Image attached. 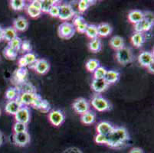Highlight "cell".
I'll list each match as a JSON object with an SVG mask.
<instances>
[{
	"mask_svg": "<svg viewBox=\"0 0 154 153\" xmlns=\"http://www.w3.org/2000/svg\"><path fill=\"white\" fill-rule=\"evenodd\" d=\"M99 67H100V62L98 60L96 59H90L86 63V68L89 72H94L95 70Z\"/></svg>",
	"mask_w": 154,
	"mask_h": 153,
	"instance_id": "f546056e",
	"label": "cell"
},
{
	"mask_svg": "<svg viewBox=\"0 0 154 153\" xmlns=\"http://www.w3.org/2000/svg\"><path fill=\"white\" fill-rule=\"evenodd\" d=\"M38 96L39 95L34 92H23L22 94L19 95L18 100L22 106H29V105L33 106Z\"/></svg>",
	"mask_w": 154,
	"mask_h": 153,
	"instance_id": "5b68a950",
	"label": "cell"
},
{
	"mask_svg": "<svg viewBox=\"0 0 154 153\" xmlns=\"http://www.w3.org/2000/svg\"><path fill=\"white\" fill-rule=\"evenodd\" d=\"M19 90L16 88H9L5 93V97L10 100H15L19 98Z\"/></svg>",
	"mask_w": 154,
	"mask_h": 153,
	"instance_id": "4dcf8cb0",
	"label": "cell"
},
{
	"mask_svg": "<svg viewBox=\"0 0 154 153\" xmlns=\"http://www.w3.org/2000/svg\"><path fill=\"white\" fill-rule=\"evenodd\" d=\"M153 23L148 22V21L143 19L141 22H138V23L135 24L134 25V29H135L136 32H140V33H143L144 32H148L152 29Z\"/></svg>",
	"mask_w": 154,
	"mask_h": 153,
	"instance_id": "d6986e66",
	"label": "cell"
},
{
	"mask_svg": "<svg viewBox=\"0 0 154 153\" xmlns=\"http://www.w3.org/2000/svg\"><path fill=\"white\" fill-rule=\"evenodd\" d=\"M109 84L105 81L104 79H94L91 83V88L97 93L106 90Z\"/></svg>",
	"mask_w": 154,
	"mask_h": 153,
	"instance_id": "4fadbf2b",
	"label": "cell"
},
{
	"mask_svg": "<svg viewBox=\"0 0 154 153\" xmlns=\"http://www.w3.org/2000/svg\"><path fill=\"white\" fill-rule=\"evenodd\" d=\"M73 108H74L76 113H78V114L82 115L89 111L90 105L85 99L79 98V99H77L75 101V103H73Z\"/></svg>",
	"mask_w": 154,
	"mask_h": 153,
	"instance_id": "52a82bcc",
	"label": "cell"
},
{
	"mask_svg": "<svg viewBox=\"0 0 154 153\" xmlns=\"http://www.w3.org/2000/svg\"><path fill=\"white\" fill-rule=\"evenodd\" d=\"M88 26V24H87L86 22H84V23L78 25V26L76 27V29L78 32H80V33H85Z\"/></svg>",
	"mask_w": 154,
	"mask_h": 153,
	"instance_id": "f6af8a7d",
	"label": "cell"
},
{
	"mask_svg": "<svg viewBox=\"0 0 154 153\" xmlns=\"http://www.w3.org/2000/svg\"><path fill=\"white\" fill-rule=\"evenodd\" d=\"M13 141L15 145H19V146H26L30 142V136L28 132L14 133Z\"/></svg>",
	"mask_w": 154,
	"mask_h": 153,
	"instance_id": "30bf717a",
	"label": "cell"
},
{
	"mask_svg": "<svg viewBox=\"0 0 154 153\" xmlns=\"http://www.w3.org/2000/svg\"><path fill=\"white\" fill-rule=\"evenodd\" d=\"M97 27L98 36L107 37L109 35H110L112 32V27L107 23H101Z\"/></svg>",
	"mask_w": 154,
	"mask_h": 153,
	"instance_id": "44dd1931",
	"label": "cell"
},
{
	"mask_svg": "<svg viewBox=\"0 0 154 153\" xmlns=\"http://www.w3.org/2000/svg\"><path fill=\"white\" fill-rule=\"evenodd\" d=\"M128 133L124 127L114 128L113 131L106 136V144L110 147L117 148L121 146L128 139Z\"/></svg>",
	"mask_w": 154,
	"mask_h": 153,
	"instance_id": "6da1fadb",
	"label": "cell"
},
{
	"mask_svg": "<svg viewBox=\"0 0 154 153\" xmlns=\"http://www.w3.org/2000/svg\"><path fill=\"white\" fill-rule=\"evenodd\" d=\"M138 61L141 66L147 67L149 64L153 63V54L149 51H143L138 57Z\"/></svg>",
	"mask_w": 154,
	"mask_h": 153,
	"instance_id": "5bb4252c",
	"label": "cell"
},
{
	"mask_svg": "<svg viewBox=\"0 0 154 153\" xmlns=\"http://www.w3.org/2000/svg\"><path fill=\"white\" fill-rule=\"evenodd\" d=\"M22 42V39L17 36L15 38H14L13 40H12L11 41L9 42V47H12V48L15 49V50H16L18 51V50L20 49Z\"/></svg>",
	"mask_w": 154,
	"mask_h": 153,
	"instance_id": "f35d334b",
	"label": "cell"
},
{
	"mask_svg": "<svg viewBox=\"0 0 154 153\" xmlns=\"http://www.w3.org/2000/svg\"><path fill=\"white\" fill-rule=\"evenodd\" d=\"M15 119L16 122L25 123L27 125L30 121V111L26 106H22L19 111L15 113Z\"/></svg>",
	"mask_w": 154,
	"mask_h": 153,
	"instance_id": "ba28073f",
	"label": "cell"
},
{
	"mask_svg": "<svg viewBox=\"0 0 154 153\" xmlns=\"http://www.w3.org/2000/svg\"><path fill=\"white\" fill-rule=\"evenodd\" d=\"M128 19L131 23L135 25L143 19V12L139 10L131 11L128 15Z\"/></svg>",
	"mask_w": 154,
	"mask_h": 153,
	"instance_id": "ffe728a7",
	"label": "cell"
},
{
	"mask_svg": "<svg viewBox=\"0 0 154 153\" xmlns=\"http://www.w3.org/2000/svg\"><path fill=\"white\" fill-rule=\"evenodd\" d=\"M110 44L113 49L118 50L124 47V41L120 36H113L110 39Z\"/></svg>",
	"mask_w": 154,
	"mask_h": 153,
	"instance_id": "cb8c5ba5",
	"label": "cell"
},
{
	"mask_svg": "<svg viewBox=\"0 0 154 153\" xmlns=\"http://www.w3.org/2000/svg\"><path fill=\"white\" fill-rule=\"evenodd\" d=\"M31 67L34 68L35 71L39 74H45L49 71L50 65L46 60L44 59H39L37 60L34 64L30 66Z\"/></svg>",
	"mask_w": 154,
	"mask_h": 153,
	"instance_id": "8fae6325",
	"label": "cell"
},
{
	"mask_svg": "<svg viewBox=\"0 0 154 153\" xmlns=\"http://www.w3.org/2000/svg\"><path fill=\"white\" fill-rule=\"evenodd\" d=\"M120 78V74L117 71H107V73L105 74V77L103 79L108 84H113L117 82Z\"/></svg>",
	"mask_w": 154,
	"mask_h": 153,
	"instance_id": "603a6c76",
	"label": "cell"
},
{
	"mask_svg": "<svg viewBox=\"0 0 154 153\" xmlns=\"http://www.w3.org/2000/svg\"><path fill=\"white\" fill-rule=\"evenodd\" d=\"M86 35L91 40L98 38V32H97V27L94 25H88L87 30L85 32Z\"/></svg>",
	"mask_w": 154,
	"mask_h": 153,
	"instance_id": "4316f807",
	"label": "cell"
},
{
	"mask_svg": "<svg viewBox=\"0 0 154 153\" xmlns=\"http://www.w3.org/2000/svg\"><path fill=\"white\" fill-rule=\"evenodd\" d=\"M22 105L19 103V101L17 99L15 100H10L6 103L5 107V110L7 113L12 114L15 116V113L19 111V109L22 107Z\"/></svg>",
	"mask_w": 154,
	"mask_h": 153,
	"instance_id": "9a60e30c",
	"label": "cell"
},
{
	"mask_svg": "<svg viewBox=\"0 0 154 153\" xmlns=\"http://www.w3.org/2000/svg\"><path fill=\"white\" fill-rule=\"evenodd\" d=\"M48 13H49V15H51V16L54 17V18L58 17V15H59V5H58V4H55V5H53V6L50 8Z\"/></svg>",
	"mask_w": 154,
	"mask_h": 153,
	"instance_id": "ab89813d",
	"label": "cell"
},
{
	"mask_svg": "<svg viewBox=\"0 0 154 153\" xmlns=\"http://www.w3.org/2000/svg\"><path fill=\"white\" fill-rule=\"evenodd\" d=\"M27 70L25 67H19L15 72V78L19 83H23L27 77Z\"/></svg>",
	"mask_w": 154,
	"mask_h": 153,
	"instance_id": "f1b7e54d",
	"label": "cell"
},
{
	"mask_svg": "<svg viewBox=\"0 0 154 153\" xmlns=\"http://www.w3.org/2000/svg\"><path fill=\"white\" fill-rule=\"evenodd\" d=\"M91 105L95 109L99 112L107 111L111 108L108 101L100 95L94 96L91 99Z\"/></svg>",
	"mask_w": 154,
	"mask_h": 153,
	"instance_id": "7a4b0ae2",
	"label": "cell"
},
{
	"mask_svg": "<svg viewBox=\"0 0 154 153\" xmlns=\"http://www.w3.org/2000/svg\"><path fill=\"white\" fill-rule=\"evenodd\" d=\"M129 153H143V151L140 148H133Z\"/></svg>",
	"mask_w": 154,
	"mask_h": 153,
	"instance_id": "7dc6e473",
	"label": "cell"
},
{
	"mask_svg": "<svg viewBox=\"0 0 154 153\" xmlns=\"http://www.w3.org/2000/svg\"><path fill=\"white\" fill-rule=\"evenodd\" d=\"M95 119H96V116H95L94 113L90 111V110L82 114L81 116V120L85 125L93 124L95 122Z\"/></svg>",
	"mask_w": 154,
	"mask_h": 153,
	"instance_id": "d4e9b609",
	"label": "cell"
},
{
	"mask_svg": "<svg viewBox=\"0 0 154 153\" xmlns=\"http://www.w3.org/2000/svg\"><path fill=\"white\" fill-rule=\"evenodd\" d=\"M143 19L153 23V13L151 12H146L143 13Z\"/></svg>",
	"mask_w": 154,
	"mask_h": 153,
	"instance_id": "7bdbcfd3",
	"label": "cell"
},
{
	"mask_svg": "<svg viewBox=\"0 0 154 153\" xmlns=\"http://www.w3.org/2000/svg\"><path fill=\"white\" fill-rule=\"evenodd\" d=\"M89 48L93 52H98L101 48V42H100V39L97 38L91 41L90 43H89Z\"/></svg>",
	"mask_w": 154,
	"mask_h": 153,
	"instance_id": "1f68e13d",
	"label": "cell"
},
{
	"mask_svg": "<svg viewBox=\"0 0 154 153\" xmlns=\"http://www.w3.org/2000/svg\"><path fill=\"white\" fill-rule=\"evenodd\" d=\"M147 68H148V70H149V72H150V73H152V74H153V72H154L153 63H152V64H149V65L148 66V67H147Z\"/></svg>",
	"mask_w": 154,
	"mask_h": 153,
	"instance_id": "c3c4849f",
	"label": "cell"
},
{
	"mask_svg": "<svg viewBox=\"0 0 154 153\" xmlns=\"http://www.w3.org/2000/svg\"><path fill=\"white\" fill-rule=\"evenodd\" d=\"M33 107L35 108V109H39L40 111L43 112V113H47L51 109V106L48 103V102L45 100V99H42L41 98V96H39L38 97V99H36L35 103L33 104Z\"/></svg>",
	"mask_w": 154,
	"mask_h": 153,
	"instance_id": "ac0fdd59",
	"label": "cell"
},
{
	"mask_svg": "<svg viewBox=\"0 0 154 153\" xmlns=\"http://www.w3.org/2000/svg\"><path fill=\"white\" fill-rule=\"evenodd\" d=\"M17 37V31L13 27H9L3 29V39L8 42L11 41Z\"/></svg>",
	"mask_w": 154,
	"mask_h": 153,
	"instance_id": "7402d4cb",
	"label": "cell"
},
{
	"mask_svg": "<svg viewBox=\"0 0 154 153\" xmlns=\"http://www.w3.org/2000/svg\"><path fill=\"white\" fill-rule=\"evenodd\" d=\"M28 26H29V22L24 17H18L14 21L13 28L17 32H25L28 29Z\"/></svg>",
	"mask_w": 154,
	"mask_h": 153,
	"instance_id": "e0dca14e",
	"label": "cell"
},
{
	"mask_svg": "<svg viewBox=\"0 0 154 153\" xmlns=\"http://www.w3.org/2000/svg\"><path fill=\"white\" fill-rule=\"evenodd\" d=\"M106 73H107V70L105 69L104 67H97L94 72V79H103Z\"/></svg>",
	"mask_w": 154,
	"mask_h": 153,
	"instance_id": "d590c367",
	"label": "cell"
},
{
	"mask_svg": "<svg viewBox=\"0 0 154 153\" xmlns=\"http://www.w3.org/2000/svg\"><path fill=\"white\" fill-rule=\"evenodd\" d=\"M38 59L33 53H27L23 57H21L19 61V64L20 67H26V66L32 65L37 61Z\"/></svg>",
	"mask_w": 154,
	"mask_h": 153,
	"instance_id": "7c38bea8",
	"label": "cell"
},
{
	"mask_svg": "<svg viewBox=\"0 0 154 153\" xmlns=\"http://www.w3.org/2000/svg\"><path fill=\"white\" fill-rule=\"evenodd\" d=\"M31 5L33 6L34 8H35L36 9H38V10H41V1H39V0H33L31 3Z\"/></svg>",
	"mask_w": 154,
	"mask_h": 153,
	"instance_id": "bcb514c9",
	"label": "cell"
},
{
	"mask_svg": "<svg viewBox=\"0 0 154 153\" xmlns=\"http://www.w3.org/2000/svg\"><path fill=\"white\" fill-rule=\"evenodd\" d=\"M26 10H27L28 14H29L32 18H38V17L40 16L42 14L41 10L36 9L35 8L32 6L31 4H29V5H28L27 8H26Z\"/></svg>",
	"mask_w": 154,
	"mask_h": 153,
	"instance_id": "74e56055",
	"label": "cell"
},
{
	"mask_svg": "<svg viewBox=\"0 0 154 153\" xmlns=\"http://www.w3.org/2000/svg\"><path fill=\"white\" fill-rule=\"evenodd\" d=\"M75 33V28L73 24L64 22L59 25L58 35L61 38L69 39L74 36Z\"/></svg>",
	"mask_w": 154,
	"mask_h": 153,
	"instance_id": "277c9868",
	"label": "cell"
},
{
	"mask_svg": "<svg viewBox=\"0 0 154 153\" xmlns=\"http://www.w3.org/2000/svg\"><path fill=\"white\" fill-rule=\"evenodd\" d=\"M95 142L98 144H106V136L97 133L95 136Z\"/></svg>",
	"mask_w": 154,
	"mask_h": 153,
	"instance_id": "b9f144b4",
	"label": "cell"
},
{
	"mask_svg": "<svg viewBox=\"0 0 154 153\" xmlns=\"http://www.w3.org/2000/svg\"><path fill=\"white\" fill-rule=\"evenodd\" d=\"M48 119L53 126H59L64 123V115L61 110H52L48 115Z\"/></svg>",
	"mask_w": 154,
	"mask_h": 153,
	"instance_id": "9c48e42d",
	"label": "cell"
},
{
	"mask_svg": "<svg viewBox=\"0 0 154 153\" xmlns=\"http://www.w3.org/2000/svg\"><path fill=\"white\" fill-rule=\"evenodd\" d=\"M17 50L8 46V47L4 50V55H5V57H6L7 58L11 59V60H15V59L16 58V57H17Z\"/></svg>",
	"mask_w": 154,
	"mask_h": 153,
	"instance_id": "836d02e7",
	"label": "cell"
},
{
	"mask_svg": "<svg viewBox=\"0 0 154 153\" xmlns=\"http://www.w3.org/2000/svg\"><path fill=\"white\" fill-rule=\"evenodd\" d=\"M41 12L45 13H48L50 8L54 5L57 4V1L54 0H42L41 1Z\"/></svg>",
	"mask_w": 154,
	"mask_h": 153,
	"instance_id": "83f0119b",
	"label": "cell"
},
{
	"mask_svg": "<svg viewBox=\"0 0 154 153\" xmlns=\"http://www.w3.org/2000/svg\"><path fill=\"white\" fill-rule=\"evenodd\" d=\"M75 12L72 7L69 4H61L59 5V15L58 18L62 21H68L75 16Z\"/></svg>",
	"mask_w": 154,
	"mask_h": 153,
	"instance_id": "8992f818",
	"label": "cell"
},
{
	"mask_svg": "<svg viewBox=\"0 0 154 153\" xmlns=\"http://www.w3.org/2000/svg\"><path fill=\"white\" fill-rule=\"evenodd\" d=\"M144 36L143 33H140V32H135L131 37V42L135 47H140L143 45L144 43Z\"/></svg>",
	"mask_w": 154,
	"mask_h": 153,
	"instance_id": "484cf974",
	"label": "cell"
},
{
	"mask_svg": "<svg viewBox=\"0 0 154 153\" xmlns=\"http://www.w3.org/2000/svg\"><path fill=\"white\" fill-rule=\"evenodd\" d=\"M1 113H2V111H1V109H0V116H1Z\"/></svg>",
	"mask_w": 154,
	"mask_h": 153,
	"instance_id": "816d5d0a",
	"label": "cell"
},
{
	"mask_svg": "<svg viewBox=\"0 0 154 153\" xmlns=\"http://www.w3.org/2000/svg\"><path fill=\"white\" fill-rule=\"evenodd\" d=\"M21 49H22L23 51L25 52H29L32 50V45H31V43L29 41H24L22 42V44H21Z\"/></svg>",
	"mask_w": 154,
	"mask_h": 153,
	"instance_id": "60d3db41",
	"label": "cell"
},
{
	"mask_svg": "<svg viewBox=\"0 0 154 153\" xmlns=\"http://www.w3.org/2000/svg\"><path fill=\"white\" fill-rule=\"evenodd\" d=\"M13 130L15 133H20L27 132V125L25 123L16 122L13 126Z\"/></svg>",
	"mask_w": 154,
	"mask_h": 153,
	"instance_id": "8d00e7d4",
	"label": "cell"
},
{
	"mask_svg": "<svg viewBox=\"0 0 154 153\" xmlns=\"http://www.w3.org/2000/svg\"><path fill=\"white\" fill-rule=\"evenodd\" d=\"M10 5L14 10L19 11L23 9L26 6V2L23 0H12L10 1Z\"/></svg>",
	"mask_w": 154,
	"mask_h": 153,
	"instance_id": "d6a6232c",
	"label": "cell"
},
{
	"mask_svg": "<svg viewBox=\"0 0 154 153\" xmlns=\"http://www.w3.org/2000/svg\"><path fill=\"white\" fill-rule=\"evenodd\" d=\"M93 1L89 0H81L78 3V10L80 12H84L89 8L91 5H93Z\"/></svg>",
	"mask_w": 154,
	"mask_h": 153,
	"instance_id": "e575fe53",
	"label": "cell"
},
{
	"mask_svg": "<svg viewBox=\"0 0 154 153\" xmlns=\"http://www.w3.org/2000/svg\"><path fill=\"white\" fill-rule=\"evenodd\" d=\"M113 129L114 127L108 122H100L97 126V132L99 134L107 136L113 131Z\"/></svg>",
	"mask_w": 154,
	"mask_h": 153,
	"instance_id": "2e32d148",
	"label": "cell"
},
{
	"mask_svg": "<svg viewBox=\"0 0 154 153\" xmlns=\"http://www.w3.org/2000/svg\"><path fill=\"white\" fill-rule=\"evenodd\" d=\"M117 60L120 64H125L131 63L133 61V53L131 48L124 47L117 51L116 54Z\"/></svg>",
	"mask_w": 154,
	"mask_h": 153,
	"instance_id": "3957f363",
	"label": "cell"
},
{
	"mask_svg": "<svg viewBox=\"0 0 154 153\" xmlns=\"http://www.w3.org/2000/svg\"><path fill=\"white\" fill-rule=\"evenodd\" d=\"M2 142H3V136H2V133L0 132V145H2Z\"/></svg>",
	"mask_w": 154,
	"mask_h": 153,
	"instance_id": "f907efd6",
	"label": "cell"
},
{
	"mask_svg": "<svg viewBox=\"0 0 154 153\" xmlns=\"http://www.w3.org/2000/svg\"><path fill=\"white\" fill-rule=\"evenodd\" d=\"M3 39V29L0 26V41Z\"/></svg>",
	"mask_w": 154,
	"mask_h": 153,
	"instance_id": "681fc988",
	"label": "cell"
},
{
	"mask_svg": "<svg viewBox=\"0 0 154 153\" xmlns=\"http://www.w3.org/2000/svg\"><path fill=\"white\" fill-rule=\"evenodd\" d=\"M84 22H85V19H84L83 17L82 16H80V15H78V16H76L74 19V26H75V27H77L78 25H81V24L84 23Z\"/></svg>",
	"mask_w": 154,
	"mask_h": 153,
	"instance_id": "ee69618b",
	"label": "cell"
}]
</instances>
